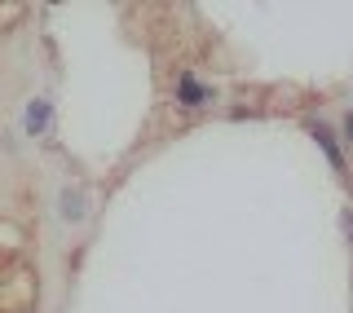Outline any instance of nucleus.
<instances>
[{"instance_id": "obj_1", "label": "nucleus", "mask_w": 353, "mask_h": 313, "mask_svg": "<svg viewBox=\"0 0 353 313\" xmlns=\"http://www.w3.org/2000/svg\"><path fill=\"white\" fill-rule=\"evenodd\" d=\"M301 124H305V132H309V137H314V146L327 154L331 172H336L340 181H349V150H345V141H340V128L331 124L327 115H305Z\"/></svg>"}, {"instance_id": "obj_2", "label": "nucleus", "mask_w": 353, "mask_h": 313, "mask_svg": "<svg viewBox=\"0 0 353 313\" xmlns=\"http://www.w3.org/2000/svg\"><path fill=\"white\" fill-rule=\"evenodd\" d=\"M172 102L181 110H208L216 102V84H208L199 71H181L172 80Z\"/></svg>"}, {"instance_id": "obj_3", "label": "nucleus", "mask_w": 353, "mask_h": 313, "mask_svg": "<svg viewBox=\"0 0 353 313\" xmlns=\"http://www.w3.org/2000/svg\"><path fill=\"white\" fill-rule=\"evenodd\" d=\"M53 119H58V106H53L49 93L27 97V106H22V132H27V137H44V132L53 128Z\"/></svg>"}, {"instance_id": "obj_4", "label": "nucleus", "mask_w": 353, "mask_h": 313, "mask_svg": "<svg viewBox=\"0 0 353 313\" xmlns=\"http://www.w3.org/2000/svg\"><path fill=\"white\" fill-rule=\"evenodd\" d=\"M58 216L66 221V225H80V221L88 216V203H84V190H80V185H62V194H58Z\"/></svg>"}, {"instance_id": "obj_5", "label": "nucleus", "mask_w": 353, "mask_h": 313, "mask_svg": "<svg viewBox=\"0 0 353 313\" xmlns=\"http://www.w3.org/2000/svg\"><path fill=\"white\" fill-rule=\"evenodd\" d=\"M340 141H345V150H353V106H345V115H340Z\"/></svg>"}, {"instance_id": "obj_6", "label": "nucleus", "mask_w": 353, "mask_h": 313, "mask_svg": "<svg viewBox=\"0 0 353 313\" xmlns=\"http://www.w3.org/2000/svg\"><path fill=\"white\" fill-rule=\"evenodd\" d=\"M340 230H345V243L353 248V203H349V208H340Z\"/></svg>"}]
</instances>
